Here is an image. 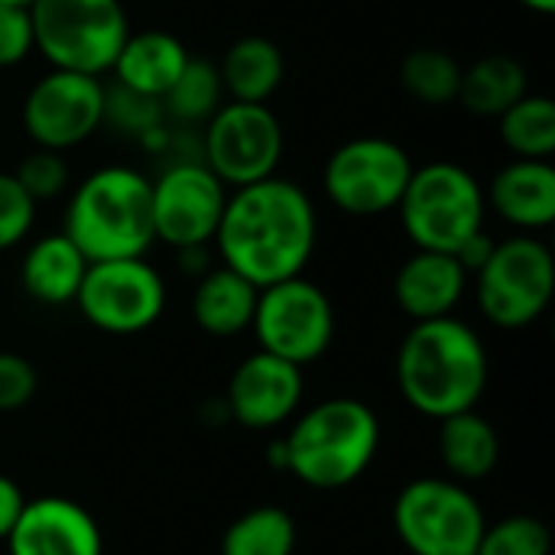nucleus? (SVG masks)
Returning a JSON list of instances; mask_svg holds the SVG:
<instances>
[{"label":"nucleus","instance_id":"c85d7f7f","mask_svg":"<svg viewBox=\"0 0 555 555\" xmlns=\"http://www.w3.org/2000/svg\"><path fill=\"white\" fill-rule=\"evenodd\" d=\"M104 124L143 143L153 130L166 127V111L159 98H146L130 88L111 85L104 88Z\"/></svg>","mask_w":555,"mask_h":555},{"label":"nucleus","instance_id":"5701e85b","mask_svg":"<svg viewBox=\"0 0 555 555\" xmlns=\"http://www.w3.org/2000/svg\"><path fill=\"white\" fill-rule=\"evenodd\" d=\"M439 459L452 478L481 481L501 462L498 429L478 410L446 416L439 420Z\"/></svg>","mask_w":555,"mask_h":555},{"label":"nucleus","instance_id":"f3484780","mask_svg":"<svg viewBox=\"0 0 555 555\" xmlns=\"http://www.w3.org/2000/svg\"><path fill=\"white\" fill-rule=\"evenodd\" d=\"M488 211L520 234L546 231L555 221V169L550 159H511L485 189Z\"/></svg>","mask_w":555,"mask_h":555},{"label":"nucleus","instance_id":"72a5a7b5","mask_svg":"<svg viewBox=\"0 0 555 555\" xmlns=\"http://www.w3.org/2000/svg\"><path fill=\"white\" fill-rule=\"evenodd\" d=\"M36 52L33 16L23 3H0V68H13Z\"/></svg>","mask_w":555,"mask_h":555},{"label":"nucleus","instance_id":"7c9ffc66","mask_svg":"<svg viewBox=\"0 0 555 555\" xmlns=\"http://www.w3.org/2000/svg\"><path fill=\"white\" fill-rule=\"evenodd\" d=\"M16 182L26 189V195L39 205V202H49V198H59L65 189H68V163H65V153H55V150H42V146H33V153H26L20 159V166L13 169Z\"/></svg>","mask_w":555,"mask_h":555},{"label":"nucleus","instance_id":"473e14b6","mask_svg":"<svg viewBox=\"0 0 555 555\" xmlns=\"http://www.w3.org/2000/svg\"><path fill=\"white\" fill-rule=\"evenodd\" d=\"M39 390V371L29 358L0 351V413H16L33 403Z\"/></svg>","mask_w":555,"mask_h":555},{"label":"nucleus","instance_id":"393cba45","mask_svg":"<svg viewBox=\"0 0 555 555\" xmlns=\"http://www.w3.org/2000/svg\"><path fill=\"white\" fill-rule=\"evenodd\" d=\"M498 137L514 159H550L555 153V101L527 91L498 117Z\"/></svg>","mask_w":555,"mask_h":555},{"label":"nucleus","instance_id":"f8f14e48","mask_svg":"<svg viewBox=\"0 0 555 555\" xmlns=\"http://www.w3.org/2000/svg\"><path fill=\"white\" fill-rule=\"evenodd\" d=\"M75 306L104 335H140L166 312V280L143 257L98 260L88 263Z\"/></svg>","mask_w":555,"mask_h":555},{"label":"nucleus","instance_id":"1a4fd4ad","mask_svg":"<svg viewBox=\"0 0 555 555\" xmlns=\"http://www.w3.org/2000/svg\"><path fill=\"white\" fill-rule=\"evenodd\" d=\"M413 176L410 153L390 137H354L341 143L322 169L325 198L351 218L397 211Z\"/></svg>","mask_w":555,"mask_h":555},{"label":"nucleus","instance_id":"b1692460","mask_svg":"<svg viewBox=\"0 0 555 555\" xmlns=\"http://www.w3.org/2000/svg\"><path fill=\"white\" fill-rule=\"evenodd\" d=\"M530 91L527 68L504 52L481 55L468 68H462V85H459V104L468 114L478 117H501L511 104H517Z\"/></svg>","mask_w":555,"mask_h":555},{"label":"nucleus","instance_id":"cd10ccee","mask_svg":"<svg viewBox=\"0 0 555 555\" xmlns=\"http://www.w3.org/2000/svg\"><path fill=\"white\" fill-rule=\"evenodd\" d=\"M221 104H224V88H221L218 65L198 55H189L185 68L163 94L166 117L179 124H205Z\"/></svg>","mask_w":555,"mask_h":555},{"label":"nucleus","instance_id":"c9c22d12","mask_svg":"<svg viewBox=\"0 0 555 555\" xmlns=\"http://www.w3.org/2000/svg\"><path fill=\"white\" fill-rule=\"evenodd\" d=\"M23 504H26V498H23L20 485L13 478L0 475V543L10 537V530H13V524H16L20 511H23Z\"/></svg>","mask_w":555,"mask_h":555},{"label":"nucleus","instance_id":"ddd939ff","mask_svg":"<svg viewBox=\"0 0 555 555\" xmlns=\"http://www.w3.org/2000/svg\"><path fill=\"white\" fill-rule=\"evenodd\" d=\"M104 81L98 75L49 68L23 98L20 124L33 146L68 153L104 124Z\"/></svg>","mask_w":555,"mask_h":555},{"label":"nucleus","instance_id":"6ab92c4d","mask_svg":"<svg viewBox=\"0 0 555 555\" xmlns=\"http://www.w3.org/2000/svg\"><path fill=\"white\" fill-rule=\"evenodd\" d=\"M189 55L192 52L185 49L179 36L166 29H140V33H127L111 65V75H114V85L163 101V94L172 88V81L185 68Z\"/></svg>","mask_w":555,"mask_h":555},{"label":"nucleus","instance_id":"aec40b11","mask_svg":"<svg viewBox=\"0 0 555 555\" xmlns=\"http://www.w3.org/2000/svg\"><path fill=\"white\" fill-rule=\"evenodd\" d=\"M85 270V254L59 231L29 244L20 263V286L39 306H68L78 296Z\"/></svg>","mask_w":555,"mask_h":555},{"label":"nucleus","instance_id":"412c9836","mask_svg":"<svg viewBox=\"0 0 555 555\" xmlns=\"http://www.w3.org/2000/svg\"><path fill=\"white\" fill-rule=\"evenodd\" d=\"M257 286L241 273L221 267H208L192 293V319L211 338H234L250 328L257 309Z\"/></svg>","mask_w":555,"mask_h":555},{"label":"nucleus","instance_id":"20e7f679","mask_svg":"<svg viewBox=\"0 0 555 555\" xmlns=\"http://www.w3.org/2000/svg\"><path fill=\"white\" fill-rule=\"evenodd\" d=\"M62 234L88 263L146 257L153 247L150 179L130 166H101L85 176L65 205Z\"/></svg>","mask_w":555,"mask_h":555},{"label":"nucleus","instance_id":"9d476101","mask_svg":"<svg viewBox=\"0 0 555 555\" xmlns=\"http://www.w3.org/2000/svg\"><path fill=\"white\" fill-rule=\"evenodd\" d=\"M250 332L260 351L306 367L332 348L335 309L319 283L289 276L257 293Z\"/></svg>","mask_w":555,"mask_h":555},{"label":"nucleus","instance_id":"4c0bfd02","mask_svg":"<svg viewBox=\"0 0 555 555\" xmlns=\"http://www.w3.org/2000/svg\"><path fill=\"white\" fill-rule=\"evenodd\" d=\"M0 3H23V7H29L33 0H0Z\"/></svg>","mask_w":555,"mask_h":555},{"label":"nucleus","instance_id":"bb28decb","mask_svg":"<svg viewBox=\"0 0 555 555\" xmlns=\"http://www.w3.org/2000/svg\"><path fill=\"white\" fill-rule=\"evenodd\" d=\"M296 520L283 507H254L221 537V555H293Z\"/></svg>","mask_w":555,"mask_h":555},{"label":"nucleus","instance_id":"f704fd0d","mask_svg":"<svg viewBox=\"0 0 555 555\" xmlns=\"http://www.w3.org/2000/svg\"><path fill=\"white\" fill-rule=\"evenodd\" d=\"M494 244H498V241H494L488 231H478V234H472V237L455 250V260L465 267L468 276H475V273L488 263V257L494 254Z\"/></svg>","mask_w":555,"mask_h":555},{"label":"nucleus","instance_id":"2f4dec72","mask_svg":"<svg viewBox=\"0 0 555 555\" xmlns=\"http://www.w3.org/2000/svg\"><path fill=\"white\" fill-rule=\"evenodd\" d=\"M36 224V202L13 172H0V254L23 244Z\"/></svg>","mask_w":555,"mask_h":555},{"label":"nucleus","instance_id":"4468645a","mask_svg":"<svg viewBox=\"0 0 555 555\" xmlns=\"http://www.w3.org/2000/svg\"><path fill=\"white\" fill-rule=\"evenodd\" d=\"M228 185L202 159H176L150 182L153 237L172 250L208 247L224 215Z\"/></svg>","mask_w":555,"mask_h":555},{"label":"nucleus","instance_id":"39448f33","mask_svg":"<svg viewBox=\"0 0 555 555\" xmlns=\"http://www.w3.org/2000/svg\"><path fill=\"white\" fill-rule=\"evenodd\" d=\"M400 224L416 250L455 254L472 234L485 231V185L459 163L436 159L413 166L397 205Z\"/></svg>","mask_w":555,"mask_h":555},{"label":"nucleus","instance_id":"0eeeda50","mask_svg":"<svg viewBox=\"0 0 555 555\" xmlns=\"http://www.w3.org/2000/svg\"><path fill=\"white\" fill-rule=\"evenodd\" d=\"M481 315L504 332L530 328L543 319L555 293L553 250L537 234H514L494 244L488 263L475 273Z\"/></svg>","mask_w":555,"mask_h":555},{"label":"nucleus","instance_id":"c756f323","mask_svg":"<svg viewBox=\"0 0 555 555\" xmlns=\"http://www.w3.org/2000/svg\"><path fill=\"white\" fill-rule=\"evenodd\" d=\"M553 537L550 527L537 517L517 514L485 527V537L475 555H550Z\"/></svg>","mask_w":555,"mask_h":555},{"label":"nucleus","instance_id":"f257e3e1","mask_svg":"<svg viewBox=\"0 0 555 555\" xmlns=\"http://www.w3.org/2000/svg\"><path fill=\"white\" fill-rule=\"evenodd\" d=\"M319 241V211L309 192L283 176H270L228 192L215 231L221 263L257 289L302 276Z\"/></svg>","mask_w":555,"mask_h":555},{"label":"nucleus","instance_id":"4be33fe9","mask_svg":"<svg viewBox=\"0 0 555 555\" xmlns=\"http://www.w3.org/2000/svg\"><path fill=\"white\" fill-rule=\"evenodd\" d=\"M218 75H221V88L228 101L267 104L286 78V59L273 39L241 36L221 55Z\"/></svg>","mask_w":555,"mask_h":555},{"label":"nucleus","instance_id":"a878e982","mask_svg":"<svg viewBox=\"0 0 555 555\" xmlns=\"http://www.w3.org/2000/svg\"><path fill=\"white\" fill-rule=\"evenodd\" d=\"M400 85L403 91L426 104V107H446L459 98L462 85V65L452 52L436 46H420L403 55L400 62Z\"/></svg>","mask_w":555,"mask_h":555},{"label":"nucleus","instance_id":"e433bc0d","mask_svg":"<svg viewBox=\"0 0 555 555\" xmlns=\"http://www.w3.org/2000/svg\"><path fill=\"white\" fill-rule=\"evenodd\" d=\"M520 7H527L530 13H540V16H553L555 0H517Z\"/></svg>","mask_w":555,"mask_h":555},{"label":"nucleus","instance_id":"7ed1b4c3","mask_svg":"<svg viewBox=\"0 0 555 555\" xmlns=\"http://www.w3.org/2000/svg\"><path fill=\"white\" fill-rule=\"evenodd\" d=\"M283 442V472L312 491L354 485L380 449L377 413L354 397H332L306 410Z\"/></svg>","mask_w":555,"mask_h":555},{"label":"nucleus","instance_id":"a211bd4d","mask_svg":"<svg viewBox=\"0 0 555 555\" xmlns=\"http://www.w3.org/2000/svg\"><path fill=\"white\" fill-rule=\"evenodd\" d=\"M468 273L455 260V254L439 250H413L397 276H393V299L400 312H406L413 322H429L452 315L468 289Z\"/></svg>","mask_w":555,"mask_h":555},{"label":"nucleus","instance_id":"2eb2a0df","mask_svg":"<svg viewBox=\"0 0 555 555\" xmlns=\"http://www.w3.org/2000/svg\"><path fill=\"white\" fill-rule=\"evenodd\" d=\"M302 390V367L276 354L254 351L234 367L224 393V410L231 423L244 429H276L296 416Z\"/></svg>","mask_w":555,"mask_h":555},{"label":"nucleus","instance_id":"dca6fc26","mask_svg":"<svg viewBox=\"0 0 555 555\" xmlns=\"http://www.w3.org/2000/svg\"><path fill=\"white\" fill-rule=\"evenodd\" d=\"M10 555H101L104 540L88 507L68 498L26 501L10 537Z\"/></svg>","mask_w":555,"mask_h":555},{"label":"nucleus","instance_id":"6e6552de","mask_svg":"<svg viewBox=\"0 0 555 555\" xmlns=\"http://www.w3.org/2000/svg\"><path fill=\"white\" fill-rule=\"evenodd\" d=\"M485 511L462 481L416 478L393 501V533L413 555H475Z\"/></svg>","mask_w":555,"mask_h":555},{"label":"nucleus","instance_id":"423d86ee","mask_svg":"<svg viewBox=\"0 0 555 555\" xmlns=\"http://www.w3.org/2000/svg\"><path fill=\"white\" fill-rule=\"evenodd\" d=\"M33 46L49 68L107 75L130 20L120 0H33Z\"/></svg>","mask_w":555,"mask_h":555},{"label":"nucleus","instance_id":"f03ea898","mask_svg":"<svg viewBox=\"0 0 555 555\" xmlns=\"http://www.w3.org/2000/svg\"><path fill=\"white\" fill-rule=\"evenodd\" d=\"M488 371L481 335L455 315L413 322L397 351V387L429 420L475 410L485 397Z\"/></svg>","mask_w":555,"mask_h":555},{"label":"nucleus","instance_id":"9b49d317","mask_svg":"<svg viewBox=\"0 0 555 555\" xmlns=\"http://www.w3.org/2000/svg\"><path fill=\"white\" fill-rule=\"evenodd\" d=\"M283 146V124L267 104L224 101L202 127L198 159L218 176V182L241 189L276 176Z\"/></svg>","mask_w":555,"mask_h":555}]
</instances>
